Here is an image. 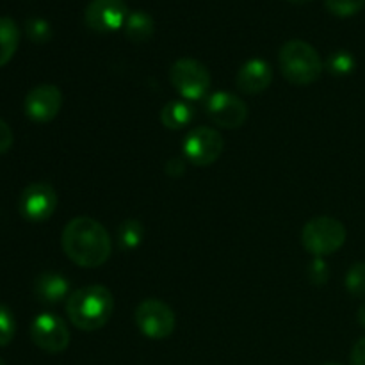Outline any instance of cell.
<instances>
[{
	"instance_id": "6da1fadb",
	"label": "cell",
	"mask_w": 365,
	"mask_h": 365,
	"mask_svg": "<svg viewBox=\"0 0 365 365\" xmlns=\"http://www.w3.org/2000/svg\"><path fill=\"white\" fill-rule=\"evenodd\" d=\"M61 246L68 259L81 267H98L110 257L113 242L102 223L91 217H75L64 227Z\"/></svg>"
},
{
	"instance_id": "7a4b0ae2",
	"label": "cell",
	"mask_w": 365,
	"mask_h": 365,
	"mask_svg": "<svg viewBox=\"0 0 365 365\" xmlns=\"http://www.w3.org/2000/svg\"><path fill=\"white\" fill-rule=\"evenodd\" d=\"M114 312V298L103 285H86L66 299L70 323L78 330L95 331L109 323Z\"/></svg>"
},
{
	"instance_id": "3957f363",
	"label": "cell",
	"mask_w": 365,
	"mask_h": 365,
	"mask_svg": "<svg viewBox=\"0 0 365 365\" xmlns=\"http://www.w3.org/2000/svg\"><path fill=\"white\" fill-rule=\"evenodd\" d=\"M282 75L294 86L314 84L324 70L319 52L303 39H291L280 48Z\"/></svg>"
},
{
	"instance_id": "277c9868",
	"label": "cell",
	"mask_w": 365,
	"mask_h": 365,
	"mask_svg": "<svg viewBox=\"0 0 365 365\" xmlns=\"http://www.w3.org/2000/svg\"><path fill=\"white\" fill-rule=\"evenodd\" d=\"M346 227L335 217H314L303 227L302 242L309 253L316 257L331 255L346 242Z\"/></svg>"
},
{
	"instance_id": "5b68a950",
	"label": "cell",
	"mask_w": 365,
	"mask_h": 365,
	"mask_svg": "<svg viewBox=\"0 0 365 365\" xmlns=\"http://www.w3.org/2000/svg\"><path fill=\"white\" fill-rule=\"evenodd\" d=\"M170 82L175 91L185 100L205 98L210 89V73L207 66L191 57L175 61L170 68Z\"/></svg>"
},
{
	"instance_id": "8992f818",
	"label": "cell",
	"mask_w": 365,
	"mask_h": 365,
	"mask_svg": "<svg viewBox=\"0 0 365 365\" xmlns=\"http://www.w3.org/2000/svg\"><path fill=\"white\" fill-rule=\"evenodd\" d=\"M225 150L223 135L210 127H196L185 134L182 143L184 157L198 168H207L216 163Z\"/></svg>"
},
{
	"instance_id": "52a82bcc",
	"label": "cell",
	"mask_w": 365,
	"mask_h": 365,
	"mask_svg": "<svg viewBox=\"0 0 365 365\" xmlns=\"http://www.w3.org/2000/svg\"><path fill=\"white\" fill-rule=\"evenodd\" d=\"M135 324L145 337L163 341L173 334L177 319L170 305L155 298L141 302L135 309Z\"/></svg>"
},
{
	"instance_id": "ba28073f",
	"label": "cell",
	"mask_w": 365,
	"mask_h": 365,
	"mask_svg": "<svg viewBox=\"0 0 365 365\" xmlns=\"http://www.w3.org/2000/svg\"><path fill=\"white\" fill-rule=\"evenodd\" d=\"M57 209V192L46 182H32L21 191L18 210L31 223H41L52 217Z\"/></svg>"
},
{
	"instance_id": "9c48e42d",
	"label": "cell",
	"mask_w": 365,
	"mask_h": 365,
	"mask_svg": "<svg viewBox=\"0 0 365 365\" xmlns=\"http://www.w3.org/2000/svg\"><path fill=\"white\" fill-rule=\"evenodd\" d=\"M207 114L210 120L221 128H234L242 127L248 120V106L237 95L228 91H216L207 96L205 103Z\"/></svg>"
},
{
	"instance_id": "30bf717a",
	"label": "cell",
	"mask_w": 365,
	"mask_h": 365,
	"mask_svg": "<svg viewBox=\"0 0 365 365\" xmlns=\"http://www.w3.org/2000/svg\"><path fill=\"white\" fill-rule=\"evenodd\" d=\"M31 339L41 351L57 355L70 346V330L59 316L39 314L31 324Z\"/></svg>"
},
{
	"instance_id": "8fae6325",
	"label": "cell",
	"mask_w": 365,
	"mask_h": 365,
	"mask_svg": "<svg viewBox=\"0 0 365 365\" xmlns=\"http://www.w3.org/2000/svg\"><path fill=\"white\" fill-rule=\"evenodd\" d=\"M128 14L123 0H91L84 11V24L95 32H113L123 27Z\"/></svg>"
},
{
	"instance_id": "7c38bea8",
	"label": "cell",
	"mask_w": 365,
	"mask_h": 365,
	"mask_svg": "<svg viewBox=\"0 0 365 365\" xmlns=\"http://www.w3.org/2000/svg\"><path fill=\"white\" fill-rule=\"evenodd\" d=\"M63 107V93L53 84H39L27 93L24 102L25 114L36 123L56 120Z\"/></svg>"
},
{
	"instance_id": "4fadbf2b",
	"label": "cell",
	"mask_w": 365,
	"mask_h": 365,
	"mask_svg": "<svg viewBox=\"0 0 365 365\" xmlns=\"http://www.w3.org/2000/svg\"><path fill=\"white\" fill-rule=\"evenodd\" d=\"M271 81H273V70L267 61L250 59L239 68L237 77H235V84L246 95H259V93L266 91L269 88Z\"/></svg>"
},
{
	"instance_id": "5bb4252c",
	"label": "cell",
	"mask_w": 365,
	"mask_h": 365,
	"mask_svg": "<svg viewBox=\"0 0 365 365\" xmlns=\"http://www.w3.org/2000/svg\"><path fill=\"white\" fill-rule=\"evenodd\" d=\"M34 294L41 303L56 305V303L70 298V282L63 274L46 271V273H41L36 278Z\"/></svg>"
},
{
	"instance_id": "9a60e30c",
	"label": "cell",
	"mask_w": 365,
	"mask_h": 365,
	"mask_svg": "<svg viewBox=\"0 0 365 365\" xmlns=\"http://www.w3.org/2000/svg\"><path fill=\"white\" fill-rule=\"evenodd\" d=\"M123 32L128 41L145 43L155 32V21H153L152 14L145 13V11H134L128 14L127 21H125Z\"/></svg>"
},
{
	"instance_id": "2e32d148",
	"label": "cell",
	"mask_w": 365,
	"mask_h": 365,
	"mask_svg": "<svg viewBox=\"0 0 365 365\" xmlns=\"http://www.w3.org/2000/svg\"><path fill=\"white\" fill-rule=\"evenodd\" d=\"M192 118H195V109L184 100L168 102L160 110V121L164 127L171 128V130H180V128L187 127Z\"/></svg>"
},
{
	"instance_id": "e0dca14e",
	"label": "cell",
	"mask_w": 365,
	"mask_h": 365,
	"mask_svg": "<svg viewBox=\"0 0 365 365\" xmlns=\"http://www.w3.org/2000/svg\"><path fill=\"white\" fill-rule=\"evenodd\" d=\"M20 45V29L9 16H0V68L6 66Z\"/></svg>"
},
{
	"instance_id": "ac0fdd59",
	"label": "cell",
	"mask_w": 365,
	"mask_h": 365,
	"mask_svg": "<svg viewBox=\"0 0 365 365\" xmlns=\"http://www.w3.org/2000/svg\"><path fill=\"white\" fill-rule=\"evenodd\" d=\"M143 225L135 220H127L120 223L116 230V241L121 250H134L143 242Z\"/></svg>"
},
{
	"instance_id": "d6986e66",
	"label": "cell",
	"mask_w": 365,
	"mask_h": 365,
	"mask_svg": "<svg viewBox=\"0 0 365 365\" xmlns=\"http://www.w3.org/2000/svg\"><path fill=\"white\" fill-rule=\"evenodd\" d=\"M355 66V57L346 50H337V52L330 53L327 59V70L335 77H346V75L353 73Z\"/></svg>"
},
{
	"instance_id": "ffe728a7",
	"label": "cell",
	"mask_w": 365,
	"mask_h": 365,
	"mask_svg": "<svg viewBox=\"0 0 365 365\" xmlns=\"http://www.w3.org/2000/svg\"><path fill=\"white\" fill-rule=\"evenodd\" d=\"M25 34L36 45H45L52 39V25L45 18H29L25 21Z\"/></svg>"
},
{
	"instance_id": "44dd1931",
	"label": "cell",
	"mask_w": 365,
	"mask_h": 365,
	"mask_svg": "<svg viewBox=\"0 0 365 365\" xmlns=\"http://www.w3.org/2000/svg\"><path fill=\"white\" fill-rule=\"evenodd\" d=\"M346 289L355 298H365V262L353 264L346 274Z\"/></svg>"
},
{
	"instance_id": "7402d4cb",
	"label": "cell",
	"mask_w": 365,
	"mask_h": 365,
	"mask_svg": "<svg viewBox=\"0 0 365 365\" xmlns=\"http://www.w3.org/2000/svg\"><path fill=\"white\" fill-rule=\"evenodd\" d=\"M324 7L334 16L348 18L364 9L365 0H324Z\"/></svg>"
},
{
	"instance_id": "603a6c76",
	"label": "cell",
	"mask_w": 365,
	"mask_h": 365,
	"mask_svg": "<svg viewBox=\"0 0 365 365\" xmlns=\"http://www.w3.org/2000/svg\"><path fill=\"white\" fill-rule=\"evenodd\" d=\"M16 334V321L6 305H0V348L11 344Z\"/></svg>"
},
{
	"instance_id": "cb8c5ba5",
	"label": "cell",
	"mask_w": 365,
	"mask_h": 365,
	"mask_svg": "<svg viewBox=\"0 0 365 365\" xmlns=\"http://www.w3.org/2000/svg\"><path fill=\"white\" fill-rule=\"evenodd\" d=\"M328 266L321 257H317L312 264L309 266V278L314 285H324L328 282Z\"/></svg>"
},
{
	"instance_id": "d4e9b609",
	"label": "cell",
	"mask_w": 365,
	"mask_h": 365,
	"mask_svg": "<svg viewBox=\"0 0 365 365\" xmlns=\"http://www.w3.org/2000/svg\"><path fill=\"white\" fill-rule=\"evenodd\" d=\"M13 141H14L13 130H11L9 125L0 118V155L9 152L11 146H13Z\"/></svg>"
},
{
	"instance_id": "484cf974",
	"label": "cell",
	"mask_w": 365,
	"mask_h": 365,
	"mask_svg": "<svg viewBox=\"0 0 365 365\" xmlns=\"http://www.w3.org/2000/svg\"><path fill=\"white\" fill-rule=\"evenodd\" d=\"M349 362L351 365H365V337L360 339L351 349V355H349Z\"/></svg>"
},
{
	"instance_id": "4316f807",
	"label": "cell",
	"mask_w": 365,
	"mask_h": 365,
	"mask_svg": "<svg viewBox=\"0 0 365 365\" xmlns=\"http://www.w3.org/2000/svg\"><path fill=\"white\" fill-rule=\"evenodd\" d=\"M166 173L170 175V177H182V175L185 173V164L184 160L180 159V157H173V159L168 160L166 164Z\"/></svg>"
},
{
	"instance_id": "83f0119b",
	"label": "cell",
	"mask_w": 365,
	"mask_h": 365,
	"mask_svg": "<svg viewBox=\"0 0 365 365\" xmlns=\"http://www.w3.org/2000/svg\"><path fill=\"white\" fill-rule=\"evenodd\" d=\"M356 319H359L360 327L365 328V303L359 309V314H356Z\"/></svg>"
},
{
	"instance_id": "f1b7e54d",
	"label": "cell",
	"mask_w": 365,
	"mask_h": 365,
	"mask_svg": "<svg viewBox=\"0 0 365 365\" xmlns=\"http://www.w3.org/2000/svg\"><path fill=\"white\" fill-rule=\"evenodd\" d=\"M287 2H291V4H307V2H310V0H287Z\"/></svg>"
},
{
	"instance_id": "f546056e",
	"label": "cell",
	"mask_w": 365,
	"mask_h": 365,
	"mask_svg": "<svg viewBox=\"0 0 365 365\" xmlns=\"http://www.w3.org/2000/svg\"><path fill=\"white\" fill-rule=\"evenodd\" d=\"M0 365H6V364H4V360H2V359H0Z\"/></svg>"
},
{
	"instance_id": "4dcf8cb0",
	"label": "cell",
	"mask_w": 365,
	"mask_h": 365,
	"mask_svg": "<svg viewBox=\"0 0 365 365\" xmlns=\"http://www.w3.org/2000/svg\"><path fill=\"white\" fill-rule=\"evenodd\" d=\"M324 365H341V364H324Z\"/></svg>"
}]
</instances>
